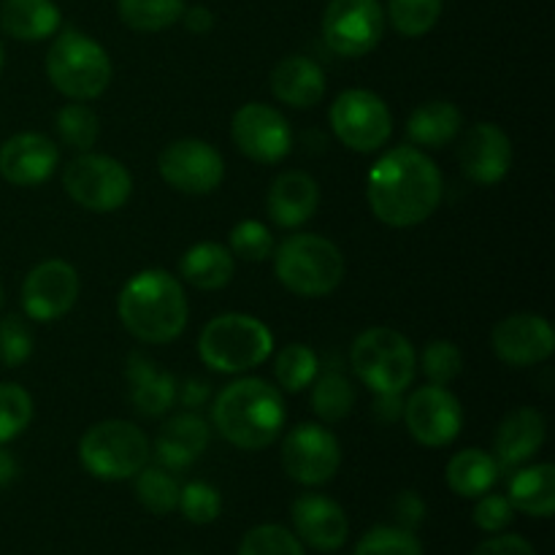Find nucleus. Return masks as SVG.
Returning a JSON list of instances; mask_svg holds the SVG:
<instances>
[{
    "instance_id": "obj_22",
    "label": "nucleus",
    "mask_w": 555,
    "mask_h": 555,
    "mask_svg": "<svg viewBox=\"0 0 555 555\" xmlns=\"http://www.w3.org/2000/svg\"><path fill=\"white\" fill-rule=\"evenodd\" d=\"M209 442V423L195 412H182V415H173L157 434L155 459L168 472L188 469L206 453Z\"/></svg>"
},
{
    "instance_id": "obj_52",
    "label": "nucleus",
    "mask_w": 555,
    "mask_h": 555,
    "mask_svg": "<svg viewBox=\"0 0 555 555\" xmlns=\"http://www.w3.org/2000/svg\"><path fill=\"white\" fill-rule=\"evenodd\" d=\"M0 68H3V43H0Z\"/></svg>"
},
{
    "instance_id": "obj_14",
    "label": "nucleus",
    "mask_w": 555,
    "mask_h": 555,
    "mask_svg": "<svg viewBox=\"0 0 555 555\" xmlns=\"http://www.w3.org/2000/svg\"><path fill=\"white\" fill-rule=\"evenodd\" d=\"M406 431L423 448H448L455 442L464 426L461 401L444 385H423L406 399L404 412Z\"/></svg>"
},
{
    "instance_id": "obj_13",
    "label": "nucleus",
    "mask_w": 555,
    "mask_h": 555,
    "mask_svg": "<svg viewBox=\"0 0 555 555\" xmlns=\"http://www.w3.org/2000/svg\"><path fill=\"white\" fill-rule=\"evenodd\" d=\"M282 466L301 486H325L341 466L339 439L318 423H301L282 442Z\"/></svg>"
},
{
    "instance_id": "obj_44",
    "label": "nucleus",
    "mask_w": 555,
    "mask_h": 555,
    "mask_svg": "<svg viewBox=\"0 0 555 555\" xmlns=\"http://www.w3.org/2000/svg\"><path fill=\"white\" fill-rule=\"evenodd\" d=\"M472 518H475L477 529L486 531V534H502V531L515 520V507L509 504L507 496L488 491L482 493L480 502L475 504Z\"/></svg>"
},
{
    "instance_id": "obj_51",
    "label": "nucleus",
    "mask_w": 555,
    "mask_h": 555,
    "mask_svg": "<svg viewBox=\"0 0 555 555\" xmlns=\"http://www.w3.org/2000/svg\"><path fill=\"white\" fill-rule=\"evenodd\" d=\"M3 301H5V291H3V285H0V307H3Z\"/></svg>"
},
{
    "instance_id": "obj_38",
    "label": "nucleus",
    "mask_w": 555,
    "mask_h": 555,
    "mask_svg": "<svg viewBox=\"0 0 555 555\" xmlns=\"http://www.w3.org/2000/svg\"><path fill=\"white\" fill-rule=\"evenodd\" d=\"M33 421V399L22 385L0 383V444L20 437Z\"/></svg>"
},
{
    "instance_id": "obj_50",
    "label": "nucleus",
    "mask_w": 555,
    "mask_h": 555,
    "mask_svg": "<svg viewBox=\"0 0 555 555\" xmlns=\"http://www.w3.org/2000/svg\"><path fill=\"white\" fill-rule=\"evenodd\" d=\"M16 472H20V466H16L14 455L0 448V488L11 486L16 480Z\"/></svg>"
},
{
    "instance_id": "obj_30",
    "label": "nucleus",
    "mask_w": 555,
    "mask_h": 555,
    "mask_svg": "<svg viewBox=\"0 0 555 555\" xmlns=\"http://www.w3.org/2000/svg\"><path fill=\"white\" fill-rule=\"evenodd\" d=\"M499 475H502V469H499L496 459L480 448H466L455 453L444 469L450 491L464 499H480L482 493L496 486Z\"/></svg>"
},
{
    "instance_id": "obj_25",
    "label": "nucleus",
    "mask_w": 555,
    "mask_h": 555,
    "mask_svg": "<svg viewBox=\"0 0 555 555\" xmlns=\"http://www.w3.org/2000/svg\"><path fill=\"white\" fill-rule=\"evenodd\" d=\"M63 14L54 0H3L0 3V27L16 41H43L57 33Z\"/></svg>"
},
{
    "instance_id": "obj_19",
    "label": "nucleus",
    "mask_w": 555,
    "mask_h": 555,
    "mask_svg": "<svg viewBox=\"0 0 555 555\" xmlns=\"http://www.w3.org/2000/svg\"><path fill=\"white\" fill-rule=\"evenodd\" d=\"M293 526L301 545H309L320 553H336L345 547L350 537V524L347 515L334 499L320 496V493H304L291 507Z\"/></svg>"
},
{
    "instance_id": "obj_24",
    "label": "nucleus",
    "mask_w": 555,
    "mask_h": 555,
    "mask_svg": "<svg viewBox=\"0 0 555 555\" xmlns=\"http://www.w3.org/2000/svg\"><path fill=\"white\" fill-rule=\"evenodd\" d=\"M271 92L285 106L312 108L325 95V74L314 60L291 54L271 70Z\"/></svg>"
},
{
    "instance_id": "obj_43",
    "label": "nucleus",
    "mask_w": 555,
    "mask_h": 555,
    "mask_svg": "<svg viewBox=\"0 0 555 555\" xmlns=\"http://www.w3.org/2000/svg\"><path fill=\"white\" fill-rule=\"evenodd\" d=\"M33 356L30 328L22 318L9 314L0 320V363L9 369L22 366Z\"/></svg>"
},
{
    "instance_id": "obj_35",
    "label": "nucleus",
    "mask_w": 555,
    "mask_h": 555,
    "mask_svg": "<svg viewBox=\"0 0 555 555\" xmlns=\"http://www.w3.org/2000/svg\"><path fill=\"white\" fill-rule=\"evenodd\" d=\"M274 377L287 393L309 388L318 377V356L307 345H287L274 358Z\"/></svg>"
},
{
    "instance_id": "obj_12",
    "label": "nucleus",
    "mask_w": 555,
    "mask_h": 555,
    "mask_svg": "<svg viewBox=\"0 0 555 555\" xmlns=\"http://www.w3.org/2000/svg\"><path fill=\"white\" fill-rule=\"evenodd\" d=\"M157 171L179 193L209 195L225 179V160L209 141L177 139L160 152Z\"/></svg>"
},
{
    "instance_id": "obj_23",
    "label": "nucleus",
    "mask_w": 555,
    "mask_h": 555,
    "mask_svg": "<svg viewBox=\"0 0 555 555\" xmlns=\"http://www.w3.org/2000/svg\"><path fill=\"white\" fill-rule=\"evenodd\" d=\"M320 206V188L309 173L285 171L271 182L266 209L274 225L298 228L314 217Z\"/></svg>"
},
{
    "instance_id": "obj_21",
    "label": "nucleus",
    "mask_w": 555,
    "mask_h": 555,
    "mask_svg": "<svg viewBox=\"0 0 555 555\" xmlns=\"http://www.w3.org/2000/svg\"><path fill=\"white\" fill-rule=\"evenodd\" d=\"M547 439V423L542 417V412H537L534 406H524V410L509 412L502 421L496 431V464L499 469H518V466L529 464L537 453L542 450Z\"/></svg>"
},
{
    "instance_id": "obj_3",
    "label": "nucleus",
    "mask_w": 555,
    "mask_h": 555,
    "mask_svg": "<svg viewBox=\"0 0 555 555\" xmlns=\"http://www.w3.org/2000/svg\"><path fill=\"white\" fill-rule=\"evenodd\" d=\"M211 423L233 448L266 450L285 428V401L266 379H236L215 399Z\"/></svg>"
},
{
    "instance_id": "obj_46",
    "label": "nucleus",
    "mask_w": 555,
    "mask_h": 555,
    "mask_svg": "<svg viewBox=\"0 0 555 555\" xmlns=\"http://www.w3.org/2000/svg\"><path fill=\"white\" fill-rule=\"evenodd\" d=\"M472 555H537L534 545L529 540L518 534H496L491 540H486L482 545H477V551Z\"/></svg>"
},
{
    "instance_id": "obj_27",
    "label": "nucleus",
    "mask_w": 555,
    "mask_h": 555,
    "mask_svg": "<svg viewBox=\"0 0 555 555\" xmlns=\"http://www.w3.org/2000/svg\"><path fill=\"white\" fill-rule=\"evenodd\" d=\"M233 253L217 242L195 244L179 260V276L198 291H220L233 280Z\"/></svg>"
},
{
    "instance_id": "obj_32",
    "label": "nucleus",
    "mask_w": 555,
    "mask_h": 555,
    "mask_svg": "<svg viewBox=\"0 0 555 555\" xmlns=\"http://www.w3.org/2000/svg\"><path fill=\"white\" fill-rule=\"evenodd\" d=\"M312 383V410L323 423H339L356 406V388L341 372H325Z\"/></svg>"
},
{
    "instance_id": "obj_16",
    "label": "nucleus",
    "mask_w": 555,
    "mask_h": 555,
    "mask_svg": "<svg viewBox=\"0 0 555 555\" xmlns=\"http://www.w3.org/2000/svg\"><path fill=\"white\" fill-rule=\"evenodd\" d=\"M79 291L81 282L74 266L57 258L43 260L25 276L22 307L27 318L36 323H52L74 309V304L79 301Z\"/></svg>"
},
{
    "instance_id": "obj_40",
    "label": "nucleus",
    "mask_w": 555,
    "mask_h": 555,
    "mask_svg": "<svg viewBox=\"0 0 555 555\" xmlns=\"http://www.w3.org/2000/svg\"><path fill=\"white\" fill-rule=\"evenodd\" d=\"M179 513L184 515V520L195 526H209L220 518L222 513V496L215 486L209 482H188L184 488H179Z\"/></svg>"
},
{
    "instance_id": "obj_41",
    "label": "nucleus",
    "mask_w": 555,
    "mask_h": 555,
    "mask_svg": "<svg viewBox=\"0 0 555 555\" xmlns=\"http://www.w3.org/2000/svg\"><path fill=\"white\" fill-rule=\"evenodd\" d=\"M231 253L247 263H263L274 255V236L258 220H242L231 231Z\"/></svg>"
},
{
    "instance_id": "obj_42",
    "label": "nucleus",
    "mask_w": 555,
    "mask_h": 555,
    "mask_svg": "<svg viewBox=\"0 0 555 555\" xmlns=\"http://www.w3.org/2000/svg\"><path fill=\"white\" fill-rule=\"evenodd\" d=\"M421 369L431 385H448L453 383L461 374V369H464V356H461V350L453 341L434 339L431 345L423 350Z\"/></svg>"
},
{
    "instance_id": "obj_34",
    "label": "nucleus",
    "mask_w": 555,
    "mask_h": 555,
    "mask_svg": "<svg viewBox=\"0 0 555 555\" xmlns=\"http://www.w3.org/2000/svg\"><path fill=\"white\" fill-rule=\"evenodd\" d=\"M135 480V499L144 509H150L152 515H168L177 509L179 504V482L173 480V475L163 466H150V469H141Z\"/></svg>"
},
{
    "instance_id": "obj_39",
    "label": "nucleus",
    "mask_w": 555,
    "mask_h": 555,
    "mask_svg": "<svg viewBox=\"0 0 555 555\" xmlns=\"http://www.w3.org/2000/svg\"><path fill=\"white\" fill-rule=\"evenodd\" d=\"M352 555H423V545L415 531L401 526H374L361 537Z\"/></svg>"
},
{
    "instance_id": "obj_7",
    "label": "nucleus",
    "mask_w": 555,
    "mask_h": 555,
    "mask_svg": "<svg viewBox=\"0 0 555 555\" xmlns=\"http://www.w3.org/2000/svg\"><path fill=\"white\" fill-rule=\"evenodd\" d=\"M350 363L356 377L374 396L404 393L417 372L412 341L393 328H369L352 341Z\"/></svg>"
},
{
    "instance_id": "obj_10",
    "label": "nucleus",
    "mask_w": 555,
    "mask_h": 555,
    "mask_svg": "<svg viewBox=\"0 0 555 555\" xmlns=\"http://www.w3.org/2000/svg\"><path fill=\"white\" fill-rule=\"evenodd\" d=\"M328 119L336 139L352 152H377L393 133L388 103L372 90L341 92L331 106Z\"/></svg>"
},
{
    "instance_id": "obj_26",
    "label": "nucleus",
    "mask_w": 555,
    "mask_h": 555,
    "mask_svg": "<svg viewBox=\"0 0 555 555\" xmlns=\"http://www.w3.org/2000/svg\"><path fill=\"white\" fill-rule=\"evenodd\" d=\"M507 499L515 513L531 518H551L555 513V466L534 464L524 466L509 477Z\"/></svg>"
},
{
    "instance_id": "obj_5",
    "label": "nucleus",
    "mask_w": 555,
    "mask_h": 555,
    "mask_svg": "<svg viewBox=\"0 0 555 555\" xmlns=\"http://www.w3.org/2000/svg\"><path fill=\"white\" fill-rule=\"evenodd\" d=\"M276 280L301 298H323L345 280V255L331 238L296 233L276 247Z\"/></svg>"
},
{
    "instance_id": "obj_9",
    "label": "nucleus",
    "mask_w": 555,
    "mask_h": 555,
    "mask_svg": "<svg viewBox=\"0 0 555 555\" xmlns=\"http://www.w3.org/2000/svg\"><path fill=\"white\" fill-rule=\"evenodd\" d=\"M63 188L68 198L81 209L108 215L128 204L130 193H133V177L114 157L81 152L65 168Z\"/></svg>"
},
{
    "instance_id": "obj_33",
    "label": "nucleus",
    "mask_w": 555,
    "mask_h": 555,
    "mask_svg": "<svg viewBox=\"0 0 555 555\" xmlns=\"http://www.w3.org/2000/svg\"><path fill=\"white\" fill-rule=\"evenodd\" d=\"M54 130H57L60 141L76 152H90L95 146L98 135H101V119L92 112L87 103L74 101L65 103L57 114H54Z\"/></svg>"
},
{
    "instance_id": "obj_45",
    "label": "nucleus",
    "mask_w": 555,
    "mask_h": 555,
    "mask_svg": "<svg viewBox=\"0 0 555 555\" xmlns=\"http://www.w3.org/2000/svg\"><path fill=\"white\" fill-rule=\"evenodd\" d=\"M393 518L396 526H401L406 531H415L426 520V502L415 491L399 493L393 502Z\"/></svg>"
},
{
    "instance_id": "obj_29",
    "label": "nucleus",
    "mask_w": 555,
    "mask_h": 555,
    "mask_svg": "<svg viewBox=\"0 0 555 555\" xmlns=\"http://www.w3.org/2000/svg\"><path fill=\"white\" fill-rule=\"evenodd\" d=\"M128 377L133 383V406L139 415L160 417L177 401V379L171 374L157 372L150 358H130Z\"/></svg>"
},
{
    "instance_id": "obj_11",
    "label": "nucleus",
    "mask_w": 555,
    "mask_h": 555,
    "mask_svg": "<svg viewBox=\"0 0 555 555\" xmlns=\"http://www.w3.org/2000/svg\"><path fill=\"white\" fill-rule=\"evenodd\" d=\"M385 36L379 0H331L323 14V38L341 57H363Z\"/></svg>"
},
{
    "instance_id": "obj_18",
    "label": "nucleus",
    "mask_w": 555,
    "mask_h": 555,
    "mask_svg": "<svg viewBox=\"0 0 555 555\" xmlns=\"http://www.w3.org/2000/svg\"><path fill=\"white\" fill-rule=\"evenodd\" d=\"M461 171L477 184L502 182L513 166V141L499 125L477 122L459 146Z\"/></svg>"
},
{
    "instance_id": "obj_48",
    "label": "nucleus",
    "mask_w": 555,
    "mask_h": 555,
    "mask_svg": "<svg viewBox=\"0 0 555 555\" xmlns=\"http://www.w3.org/2000/svg\"><path fill=\"white\" fill-rule=\"evenodd\" d=\"M182 22L190 33L201 36V33H209L215 27V14L206 5H190V9H184Z\"/></svg>"
},
{
    "instance_id": "obj_8",
    "label": "nucleus",
    "mask_w": 555,
    "mask_h": 555,
    "mask_svg": "<svg viewBox=\"0 0 555 555\" xmlns=\"http://www.w3.org/2000/svg\"><path fill=\"white\" fill-rule=\"evenodd\" d=\"M79 461L98 480H133L150 461V439L130 421H101L81 437Z\"/></svg>"
},
{
    "instance_id": "obj_37",
    "label": "nucleus",
    "mask_w": 555,
    "mask_h": 555,
    "mask_svg": "<svg viewBox=\"0 0 555 555\" xmlns=\"http://www.w3.org/2000/svg\"><path fill=\"white\" fill-rule=\"evenodd\" d=\"M238 555H307L301 540L291 529L276 524L255 526L244 534Z\"/></svg>"
},
{
    "instance_id": "obj_4",
    "label": "nucleus",
    "mask_w": 555,
    "mask_h": 555,
    "mask_svg": "<svg viewBox=\"0 0 555 555\" xmlns=\"http://www.w3.org/2000/svg\"><path fill=\"white\" fill-rule=\"evenodd\" d=\"M274 352V334L253 314H220L201 331L198 356L211 372L242 374L266 363Z\"/></svg>"
},
{
    "instance_id": "obj_2",
    "label": "nucleus",
    "mask_w": 555,
    "mask_h": 555,
    "mask_svg": "<svg viewBox=\"0 0 555 555\" xmlns=\"http://www.w3.org/2000/svg\"><path fill=\"white\" fill-rule=\"evenodd\" d=\"M117 314L128 334L144 345H168L182 336L190 307L177 276L163 269H144L119 291Z\"/></svg>"
},
{
    "instance_id": "obj_28",
    "label": "nucleus",
    "mask_w": 555,
    "mask_h": 555,
    "mask_svg": "<svg viewBox=\"0 0 555 555\" xmlns=\"http://www.w3.org/2000/svg\"><path fill=\"white\" fill-rule=\"evenodd\" d=\"M461 112L450 101H428L421 103L406 119V135L412 144L426 146V150H442L455 135L461 133Z\"/></svg>"
},
{
    "instance_id": "obj_1",
    "label": "nucleus",
    "mask_w": 555,
    "mask_h": 555,
    "mask_svg": "<svg viewBox=\"0 0 555 555\" xmlns=\"http://www.w3.org/2000/svg\"><path fill=\"white\" fill-rule=\"evenodd\" d=\"M442 173L437 163L417 146H393L372 166L366 198L374 217L390 228L426 222L442 204Z\"/></svg>"
},
{
    "instance_id": "obj_20",
    "label": "nucleus",
    "mask_w": 555,
    "mask_h": 555,
    "mask_svg": "<svg viewBox=\"0 0 555 555\" xmlns=\"http://www.w3.org/2000/svg\"><path fill=\"white\" fill-rule=\"evenodd\" d=\"M60 163V150L43 133H16L0 146V177L16 188L47 182Z\"/></svg>"
},
{
    "instance_id": "obj_17",
    "label": "nucleus",
    "mask_w": 555,
    "mask_h": 555,
    "mask_svg": "<svg viewBox=\"0 0 555 555\" xmlns=\"http://www.w3.org/2000/svg\"><path fill=\"white\" fill-rule=\"evenodd\" d=\"M491 345L507 366L529 369L553 356L555 334L542 314H509L496 323Z\"/></svg>"
},
{
    "instance_id": "obj_49",
    "label": "nucleus",
    "mask_w": 555,
    "mask_h": 555,
    "mask_svg": "<svg viewBox=\"0 0 555 555\" xmlns=\"http://www.w3.org/2000/svg\"><path fill=\"white\" fill-rule=\"evenodd\" d=\"M374 412H377L383 421L393 423L399 421L401 412H404V401H401V393L396 396H377V401H374Z\"/></svg>"
},
{
    "instance_id": "obj_47",
    "label": "nucleus",
    "mask_w": 555,
    "mask_h": 555,
    "mask_svg": "<svg viewBox=\"0 0 555 555\" xmlns=\"http://www.w3.org/2000/svg\"><path fill=\"white\" fill-rule=\"evenodd\" d=\"M209 383H204V379L198 377H190L184 379L182 385H177V401L182 406H188V410H198V406H204L206 401H209Z\"/></svg>"
},
{
    "instance_id": "obj_15",
    "label": "nucleus",
    "mask_w": 555,
    "mask_h": 555,
    "mask_svg": "<svg viewBox=\"0 0 555 555\" xmlns=\"http://www.w3.org/2000/svg\"><path fill=\"white\" fill-rule=\"evenodd\" d=\"M231 139L244 157L263 166L285 160L293 150V130L287 119L266 103H244L231 122Z\"/></svg>"
},
{
    "instance_id": "obj_31",
    "label": "nucleus",
    "mask_w": 555,
    "mask_h": 555,
    "mask_svg": "<svg viewBox=\"0 0 555 555\" xmlns=\"http://www.w3.org/2000/svg\"><path fill=\"white\" fill-rule=\"evenodd\" d=\"M184 9V0H117L119 20L139 33H160L177 25Z\"/></svg>"
},
{
    "instance_id": "obj_36",
    "label": "nucleus",
    "mask_w": 555,
    "mask_h": 555,
    "mask_svg": "<svg viewBox=\"0 0 555 555\" xmlns=\"http://www.w3.org/2000/svg\"><path fill=\"white\" fill-rule=\"evenodd\" d=\"M444 0H388L390 25L406 38H421L439 22Z\"/></svg>"
},
{
    "instance_id": "obj_6",
    "label": "nucleus",
    "mask_w": 555,
    "mask_h": 555,
    "mask_svg": "<svg viewBox=\"0 0 555 555\" xmlns=\"http://www.w3.org/2000/svg\"><path fill=\"white\" fill-rule=\"evenodd\" d=\"M47 76L70 101H95L112 85V60L90 36L63 30L47 52Z\"/></svg>"
}]
</instances>
